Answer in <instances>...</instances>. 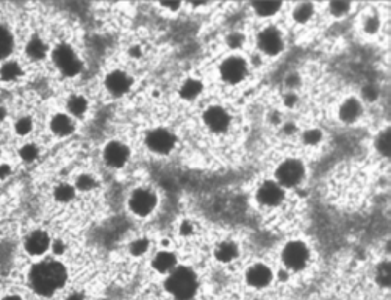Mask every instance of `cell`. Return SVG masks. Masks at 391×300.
Returning a JSON list of instances; mask_svg holds the SVG:
<instances>
[{
	"label": "cell",
	"instance_id": "cell-18",
	"mask_svg": "<svg viewBox=\"0 0 391 300\" xmlns=\"http://www.w3.org/2000/svg\"><path fill=\"white\" fill-rule=\"evenodd\" d=\"M253 11H255L257 16L260 17H271L279 13V10L282 8L280 2H255L252 3Z\"/></svg>",
	"mask_w": 391,
	"mask_h": 300
},
{
	"label": "cell",
	"instance_id": "cell-33",
	"mask_svg": "<svg viewBox=\"0 0 391 300\" xmlns=\"http://www.w3.org/2000/svg\"><path fill=\"white\" fill-rule=\"evenodd\" d=\"M379 25H380L379 17L372 14V16L366 17V21H365V30L372 34V33H376L379 30Z\"/></svg>",
	"mask_w": 391,
	"mask_h": 300
},
{
	"label": "cell",
	"instance_id": "cell-17",
	"mask_svg": "<svg viewBox=\"0 0 391 300\" xmlns=\"http://www.w3.org/2000/svg\"><path fill=\"white\" fill-rule=\"evenodd\" d=\"M50 127H52L53 133H57L58 136H66L74 130V122H72L66 114H57L52 119Z\"/></svg>",
	"mask_w": 391,
	"mask_h": 300
},
{
	"label": "cell",
	"instance_id": "cell-7",
	"mask_svg": "<svg viewBox=\"0 0 391 300\" xmlns=\"http://www.w3.org/2000/svg\"><path fill=\"white\" fill-rule=\"evenodd\" d=\"M282 258H284V263H285L286 267L299 270V269L305 267V265H307L308 249L304 242H299V241L288 242L284 249V253H282Z\"/></svg>",
	"mask_w": 391,
	"mask_h": 300
},
{
	"label": "cell",
	"instance_id": "cell-5",
	"mask_svg": "<svg viewBox=\"0 0 391 300\" xmlns=\"http://www.w3.org/2000/svg\"><path fill=\"white\" fill-rule=\"evenodd\" d=\"M53 61H55V65L58 66V69L63 72V74L68 75V77L77 75L81 69V63L77 58L75 52L66 44L58 45V47L55 49V52H53Z\"/></svg>",
	"mask_w": 391,
	"mask_h": 300
},
{
	"label": "cell",
	"instance_id": "cell-1",
	"mask_svg": "<svg viewBox=\"0 0 391 300\" xmlns=\"http://www.w3.org/2000/svg\"><path fill=\"white\" fill-rule=\"evenodd\" d=\"M66 280V269L57 261H45L32 270V285L39 294L49 296Z\"/></svg>",
	"mask_w": 391,
	"mask_h": 300
},
{
	"label": "cell",
	"instance_id": "cell-24",
	"mask_svg": "<svg viewBox=\"0 0 391 300\" xmlns=\"http://www.w3.org/2000/svg\"><path fill=\"white\" fill-rule=\"evenodd\" d=\"M376 149L380 155L390 157V130L385 129L384 132H380L376 138Z\"/></svg>",
	"mask_w": 391,
	"mask_h": 300
},
{
	"label": "cell",
	"instance_id": "cell-11",
	"mask_svg": "<svg viewBox=\"0 0 391 300\" xmlns=\"http://www.w3.org/2000/svg\"><path fill=\"white\" fill-rule=\"evenodd\" d=\"M176 144V138L174 134L169 133L168 130H153L147 134V145L149 149L157 152V153H168L169 150H172Z\"/></svg>",
	"mask_w": 391,
	"mask_h": 300
},
{
	"label": "cell",
	"instance_id": "cell-32",
	"mask_svg": "<svg viewBox=\"0 0 391 300\" xmlns=\"http://www.w3.org/2000/svg\"><path fill=\"white\" fill-rule=\"evenodd\" d=\"M147 247H149V241L147 239H138V241H135L132 244L130 250H132L133 255H141V253H144L145 250H147Z\"/></svg>",
	"mask_w": 391,
	"mask_h": 300
},
{
	"label": "cell",
	"instance_id": "cell-43",
	"mask_svg": "<svg viewBox=\"0 0 391 300\" xmlns=\"http://www.w3.org/2000/svg\"><path fill=\"white\" fill-rule=\"evenodd\" d=\"M3 116H5V111H3V108H0V119H3Z\"/></svg>",
	"mask_w": 391,
	"mask_h": 300
},
{
	"label": "cell",
	"instance_id": "cell-37",
	"mask_svg": "<svg viewBox=\"0 0 391 300\" xmlns=\"http://www.w3.org/2000/svg\"><path fill=\"white\" fill-rule=\"evenodd\" d=\"M32 130V121L29 117H22V119L16 124V132L19 134H27Z\"/></svg>",
	"mask_w": 391,
	"mask_h": 300
},
{
	"label": "cell",
	"instance_id": "cell-14",
	"mask_svg": "<svg viewBox=\"0 0 391 300\" xmlns=\"http://www.w3.org/2000/svg\"><path fill=\"white\" fill-rule=\"evenodd\" d=\"M248 283L255 286V288H265L271 283L272 280V272L268 266L265 265H255L248 269L246 272Z\"/></svg>",
	"mask_w": 391,
	"mask_h": 300
},
{
	"label": "cell",
	"instance_id": "cell-36",
	"mask_svg": "<svg viewBox=\"0 0 391 300\" xmlns=\"http://www.w3.org/2000/svg\"><path fill=\"white\" fill-rule=\"evenodd\" d=\"M77 188L81 189V191L93 189L94 188V180H93V177H91V175H81L77 180Z\"/></svg>",
	"mask_w": 391,
	"mask_h": 300
},
{
	"label": "cell",
	"instance_id": "cell-39",
	"mask_svg": "<svg viewBox=\"0 0 391 300\" xmlns=\"http://www.w3.org/2000/svg\"><path fill=\"white\" fill-rule=\"evenodd\" d=\"M191 232H193V225H191L189 222H185L183 225H181V234H189Z\"/></svg>",
	"mask_w": 391,
	"mask_h": 300
},
{
	"label": "cell",
	"instance_id": "cell-6",
	"mask_svg": "<svg viewBox=\"0 0 391 300\" xmlns=\"http://www.w3.org/2000/svg\"><path fill=\"white\" fill-rule=\"evenodd\" d=\"M221 77L230 85H236L244 80L248 74V63L241 57H229L221 63Z\"/></svg>",
	"mask_w": 391,
	"mask_h": 300
},
{
	"label": "cell",
	"instance_id": "cell-31",
	"mask_svg": "<svg viewBox=\"0 0 391 300\" xmlns=\"http://www.w3.org/2000/svg\"><path fill=\"white\" fill-rule=\"evenodd\" d=\"M321 139H322V134H321L320 130H308V132L304 133V141L307 144H310V145L318 144Z\"/></svg>",
	"mask_w": 391,
	"mask_h": 300
},
{
	"label": "cell",
	"instance_id": "cell-22",
	"mask_svg": "<svg viewBox=\"0 0 391 300\" xmlns=\"http://www.w3.org/2000/svg\"><path fill=\"white\" fill-rule=\"evenodd\" d=\"M202 83L199 80H194V78H191L188 81H185L183 86H181L180 89V94L183 99L186 100H191V99H196L199 94L202 93Z\"/></svg>",
	"mask_w": 391,
	"mask_h": 300
},
{
	"label": "cell",
	"instance_id": "cell-12",
	"mask_svg": "<svg viewBox=\"0 0 391 300\" xmlns=\"http://www.w3.org/2000/svg\"><path fill=\"white\" fill-rule=\"evenodd\" d=\"M105 161L113 167H121L129 160V149L121 142H110L105 149Z\"/></svg>",
	"mask_w": 391,
	"mask_h": 300
},
{
	"label": "cell",
	"instance_id": "cell-40",
	"mask_svg": "<svg viewBox=\"0 0 391 300\" xmlns=\"http://www.w3.org/2000/svg\"><path fill=\"white\" fill-rule=\"evenodd\" d=\"M53 250H55V253H61L63 250H65V244H63L61 241H55L53 242Z\"/></svg>",
	"mask_w": 391,
	"mask_h": 300
},
{
	"label": "cell",
	"instance_id": "cell-41",
	"mask_svg": "<svg viewBox=\"0 0 391 300\" xmlns=\"http://www.w3.org/2000/svg\"><path fill=\"white\" fill-rule=\"evenodd\" d=\"M10 175V166H0V178H5Z\"/></svg>",
	"mask_w": 391,
	"mask_h": 300
},
{
	"label": "cell",
	"instance_id": "cell-13",
	"mask_svg": "<svg viewBox=\"0 0 391 300\" xmlns=\"http://www.w3.org/2000/svg\"><path fill=\"white\" fill-rule=\"evenodd\" d=\"M361 113H363L361 102L355 97H351V99H346L341 103L338 116H340V119L344 124H354L355 121H358V117L361 116Z\"/></svg>",
	"mask_w": 391,
	"mask_h": 300
},
{
	"label": "cell",
	"instance_id": "cell-38",
	"mask_svg": "<svg viewBox=\"0 0 391 300\" xmlns=\"http://www.w3.org/2000/svg\"><path fill=\"white\" fill-rule=\"evenodd\" d=\"M363 97H365L366 100H374L377 97V91L374 86H366L365 89H363Z\"/></svg>",
	"mask_w": 391,
	"mask_h": 300
},
{
	"label": "cell",
	"instance_id": "cell-44",
	"mask_svg": "<svg viewBox=\"0 0 391 300\" xmlns=\"http://www.w3.org/2000/svg\"><path fill=\"white\" fill-rule=\"evenodd\" d=\"M5 300H21L19 297H8V299H5Z\"/></svg>",
	"mask_w": 391,
	"mask_h": 300
},
{
	"label": "cell",
	"instance_id": "cell-25",
	"mask_svg": "<svg viewBox=\"0 0 391 300\" xmlns=\"http://www.w3.org/2000/svg\"><path fill=\"white\" fill-rule=\"evenodd\" d=\"M13 47V38L8 30H5L3 27H0V58L6 57L10 53Z\"/></svg>",
	"mask_w": 391,
	"mask_h": 300
},
{
	"label": "cell",
	"instance_id": "cell-28",
	"mask_svg": "<svg viewBox=\"0 0 391 300\" xmlns=\"http://www.w3.org/2000/svg\"><path fill=\"white\" fill-rule=\"evenodd\" d=\"M0 75H2L3 80H14L21 75V67L17 66V63H6V65L2 66Z\"/></svg>",
	"mask_w": 391,
	"mask_h": 300
},
{
	"label": "cell",
	"instance_id": "cell-29",
	"mask_svg": "<svg viewBox=\"0 0 391 300\" xmlns=\"http://www.w3.org/2000/svg\"><path fill=\"white\" fill-rule=\"evenodd\" d=\"M74 196H75V191L69 185H60L55 189V199L60 200V202H69V200L74 199Z\"/></svg>",
	"mask_w": 391,
	"mask_h": 300
},
{
	"label": "cell",
	"instance_id": "cell-2",
	"mask_svg": "<svg viewBox=\"0 0 391 300\" xmlns=\"http://www.w3.org/2000/svg\"><path fill=\"white\" fill-rule=\"evenodd\" d=\"M169 293L178 300H189L196 294L197 278L196 274L188 267H178L171 274L166 281Z\"/></svg>",
	"mask_w": 391,
	"mask_h": 300
},
{
	"label": "cell",
	"instance_id": "cell-26",
	"mask_svg": "<svg viewBox=\"0 0 391 300\" xmlns=\"http://www.w3.org/2000/svg\"><path fill=\"white\" fill-rule=\"evenodd\" d=\"M68 108H69V111L72 114H75V116H81L85 111H86V108H88V102H86V99L83 97H80V96H75V97H72L69 100V103H68Z\"/></svg>",
	"mask_w": 391,
	"mask_h": 300
},
{
	"label": "cell",
	"instance_id": "cell-15",
	"mask_svg": "<svg viewBox=\"0 0 391 300\" xmlns=\"http://www.w3.org/2000/svg\"><path fill=\"white\" fill-rule=\"evenodd\" d=\"M105 85L108 88V91L116 96H121L124 93H127L130 88V78L127 74H124V72L121 70H114L111 72L110 75L107 77L105 80Z\"/></svg>",
	"mask_w": 391,
	"mask_h": 300
},
{
	"label": "cell",
	"instance_id": "cell-10",
	"mask_svg": "<svg viewBox=\"0 0 391 300\" xmlns=\"http://www.w3.org/2000/svg\"><path fill=\"white\" fill-rule=\"evenodd\" d=\"M284 197H285L284 188L277 181H265L257 191L258 202L265 206H277L282 203Z\"/></svg>",
	"mask_w": 391,
	"mask_h": 300
},
{
	"label": "cell",
	"instance_id": "cell-19",
	"mask_svg": "<svg viewBox=\"0 0 391 300\" xmlns=\"http://www.w3.org/2000/svg\"><path fill=\"white\" fill-rule=\"evenodd\" d=\"M315 14V6L312 3H297L293 10V19L297 24H307Z\"/></svg>",
	"mask_w": 391,
	"mask_h": 300
},
{
	"label": "cell",
	"instance_id": "cell-35",
	"mask_svg": "<svg viewBox=\"0 0 391 300\" xmlns=\"http://www.w3.org/2000/svg\"><path fill=\"white\" fill-rule=\"evenodd\" d=\"M21 157L25 160V161H33L36 157H38V149L35 147V145H25L21 150Z\"/></svg>",
	"mask_w": 391,
	"mask_h": 300
},
{
	"label": "cell",
	"instance_id": "cell-3",
	"mask_svg": "<svg viewBox=\"0 0 391 300\" xmlns=\"http://www.w3.org/2000/svg\"><path fill=\"white\" fill-rule=\"evenodd\" d=\"M305 167L302 161L289 158L284 161L276 170V180L282 188H294L304 180Z\"/></svg>",
	"mask_w": 391,
	"mask_h": 300
},
{
	"label": "cell",
	"instance_id": "cell-21",
	"mask_svg": "<svg viewBox=\"0 0 391 300\" xmlns=\"http://www.w3.org/2000/svg\"><path fill=\"white\" fill-rule=\"evenodd\" d=\"M153 266L158 272H168L176 266V257L169 252H160L153 260Z\"/></svg>",
	"mask_w": 391,
	"mask_h": 300
},
{
	"label": "cell",
	"instance_id": "cell-16",
	"mask_svg": "<svg viewBox=\"0 0 391 300\" xmlns=\"http://www.w3.org/2000/svg\"><path fill=\"white\" fill-rule=\"evenodd\" d=\"M25 247H27V250H29V253H32V255H39V253H44L49 247V236L44 232H35L33 234H30V238L27 239Z\"/></svg>",
	"mask_w": 391,
	"mask_h": 300
},
{
	"label": "cell",
	"instance_id": "cell-27",
	"mask_svg": "<svg viewBox=\"0 0 391 300\" xmlns=\"http://www.w3.org/2000/svg\"><path fill=\"white\" fill-rule=\"evenodd\" d=\"M376 280L382 288H390V263L384 261L376 270Z\"/></svg>",
	"mask_w": 391,
	"mask_h": 300
},
{
	"label": "cell",
	"instance_id": "cell-34",
	"mask_svg": "<svg viewBox=\"0 0 391 300\" xmlns=\"http://www.w3.org/2000/svg\"><path fill=\"white\" fill-rule=\"evenodd\" d=\"M244 42V36L241 33H232L227 36V44H229V47L232 49H238L241 47Z\"/></svg>",
	"mask_w": 391,
	"mask_h": 300
},
{
	"label": "cell",
	"instance_id": "cell-23",
	"mask_svg": "<svg viewBox=\"0 0 391 300\" xmlns=\"http://www.w3.org/2000/svg\"><path fill=\"white\" fill-rule=\"evenodd\" d=\"M45 52H47V47L39 38H33L27 45V53L35 60H41L45 55Z\"/></svg>",
	"mask_w": 391,
	"mask_h": 300
},
{
	"label": "cell",
	"instance_id": "cell-9",
	"mask_svg": "<svg viewBox=\"0 0 391 300\" xmlns=\"http://www.w3.org/2000/svg\"><path fill=\"white\" fill-rule=\"evenodd\" d=\"M155 196H153L152 191L147 189H136L130 197V208L138 216H145L152 213V210L155 208Z\"/></svg>",
	"mask_w": 391,
	"mask_h": 300
},
{
	"label": "cell",
	"instance_id": "cell-8",
	"mask_svg": "<svg viewBox=\"0 0 391 300\" xmlns=\"http://www.w3.org/2000/svg\"><path fill=\"white\" fill-rule=\"evenodd\" d=\"M205 125L214 133H224L230 127V114L227 113L222 106H210L204 113Z\"/></svg>",
	"mask_w": 391,
	"mask_h": 300
},
{
	"label": "cell",
	"instance_id": "cell-42",
	"mask_svg": "<svg viewBox=\"0 0 391 300\" xmlns=\"http://www.w3.org/2000/svg\"><path fill=\"white\" fill-rule=\"evenodd\" d=\"M68 300H83V297L80 294H72L71 297H68Z\"/></svg>",
	"mask_w": 391,
	"mask_h": 300
},
{
	"label": "cell",
	"instance_id": "cell-20",
	"mask_svg": "<svg viewBox=\"0 0 391 300\" xmlns=\"http://www.w3.org/2000/svg\"><path fill=\"white\" fill-rule=\"evenodd\" d=\"M236 255H238V249H236V245L230 241L222 242L219 247L216 249V258L222 263H229V261L235 260Z\"/></svg>",
	"mask_w": 391,
	"mask_h": 300
},
{
	"label": "cell",
	"instance_id": "cell-30",
	"mask_svg": "<svg viewBox=\"0 0 391 300\" xmlns=\"http://www.w3.org/2000/svg\"><path fill=\"white\" fill-rule=\"evenodd\" d=\"M351 8H352V5L349 2H341V0H338V2H332L329 5V11L335 17H341L344 14H348Z\"/></svg>",
	"mask_w": 391,
	"mask_h": 300
},
{
	"label": "cell",
	"instance_id": "cell-4",
	"mask_svg": "<svg viewBox=\"0 0 391 300\" xmlns=\"http://www.w3.org/2000/svg\"><path fill=\"white\" fill-rule=\"evenodd\" d=\"M258 49L269 57H276L279 53L284 52L285 41L284 34L277 29V27H266L263 29L257 36Z\"/></svg>",
	"mask_w": 391,
	"mask_h": 300
}]
</instances>
